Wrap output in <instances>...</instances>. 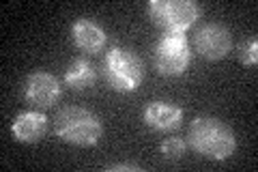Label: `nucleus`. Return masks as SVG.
<instances>
[{
  "label": "nucleus",
  "instance_id": "nucleus-1",
  "mask_svg": "<svg viewBox=\"0 0 258 172\" xmlns=\"http://www.w3.org/2000/svg\"><path fill=\"white\" fill-rule=\"evenodd\" d=\"M187 144L198 155L213 161H224L237 151V136L230 125L215 117H196L189 123Z\"/></svg>",
  "mask_w": 258,
  "mask_h": 172
},
{
  "label": "nucleus",
  "instance_id": "nucleus-2",
  "mask_svg": "<svg viewBox=\"0 0 258 172\" xmlns=\"http://www.w3.org/2000/svg\"><path fill=\"white\" fill-rule=\"evenodd\" d=\"M54 134L71 146L91 149V146L99 144L103 136V125L95 112L80 108V105H67L56 114Z\"/></svg>",
  "mask_w": 258,
  "mask_h": 172
},
{
  "label": "nucleus",
  "instance_id": "nucleus-3",
  "mask_svg": "<svg viewBox=\"0 0 258 172\" xmlns=\"http://www.w3.org/2000/svg\"><path fill=\"white\" fill-rule=\"evenodd\" d=\"M103 76L112 91L134 93L138 91L144 80V65L132 47L114 45L103 59Z\"/></svg>",
  "mask_w": 258,
  "mask_h": 172
},
{
  "label": "nucleus",
  "instance_id": "nucleus-4",
  "mask_svg": "<svg viewBox=\"0 0 258 172\" xmlns=\"http://www.w3.org/2000/svg\"><path fill=\"white\" fill-rule=\"evenodd\" d=\"M147 15L159 30L183 35L198 22L200 9L191 0H151Z\"/></svg>",
  "mask_w": 258,
  "mask_h": 172
},
{
  "label": "nucleus",
  "instance_id": "nucleus-5",
  "mask_svg": "<svg viewBox=\"0 0 258 172\" xmlns=\"http://www.w3.org/2000/svg\"><path fill=\"white\" fill-rule=\"evenodd\" d=\"M191 63V50L185 35H174V32H164L155 43L153 50V65L161 76L176 78L187 71Z\"/></svg>",
  "mask_w": 258,
  "mask_h": 172
},
{
  "label": "nucleus",
  "instance_id": "nucleus-6",
  "mask_svg": "<svg viewBox=\"0 0 258 172\" xmlns=\"http://www.w3.org/2000/svg\"><path fill=\"white\" fill-rule=\"evenodd\" d=\"M24 97L39 110L52 108L60 97V80L50 71H32L24 82Z\"/></svg>",
  "mask_w": 258,
  "mask_h": 172
},
{
  "label": "nucleus",
  "instance_id": "nucleus-7",
  "mask_svg": "<svg viewBox=\"0 0 258 172\" xmlns=\"http://www.w3.org/2000/svg\"><path fill=\"white\" fill-rule=\"evenodd\" d=\"M232 47L230 30L224 24H205L196 32V50L207 61H222Z\"/></svg>",
  "mask_w": 258,
  "mask_h": 172
},
{
  "label": "nucleus",
  "instance_id": "nucleus-8",
  "mask_svg": "<svg viewBox=\"0 0 258 172\" xmlns=\"http://www.w3.org/2000/svg\"><path fill=\"white\" fill-rule=\"evenodd\" d=\"M144 125L155 134H170L174 129L181 127L183 121V110L172 101H164V99H155L147 103V108L142 112Z\"/></svg>",
  "mask_w": 258,
  "mask_h": 172
},
{
  "label": "nucleus",
  "instance_id": "nucleus-9",
  "mask_svg": "<svg viewBox=\"0 0 258 172\" xmlns=\"http://www.w3.org/2000/svg\"><path fill=\"white\" fill-rule=\"evenodd\" d=\"M45 129L47 119L39 110L20 112L11 123V136L22 144H37L45 136Z\"/></svg>",
  "mask_w": 258,
  "mask_h": 172
},
{
  "label": "nucleus",
  "instance_id": "nucleus-10",
  "mask_svg": "<svg viewBox=\"0 0 258 172\" xmlns=\"http://www.w3.org/2000/svg\"><path fill=\"white\" fill-rule=\"evenodd\" d=\"M71 39H74L78 50H82L86 54H95L103 50L108 37L101 24H97L91 18H78L71 24Z\"/></svg>",
  "mask_w": 258,
  "mask_h": 172
},
{
  "label": "nucleus",
  "instance_id": "nucleus-11",
  "mask_svg": "<svg viewBox=\"0 0 258 172\" xmlns=\"http://www.w3.org/2000/svg\"><path fill=\"white\" fill-rule=\"evenodd\" d=\"M97 73H95V67L91 61L86 59H76L67 65V69H64V84L69 88H74V91H84L95 82Z\"/></svg>",
  "mask_w": 258,
  "mask_h": 172
},
{
  "label": "nucleus",
  "instance_id": "nucleus-12",
  "mask_svg": "<svg viewBox=\"0 0 258 172\" xmlns=\"http://www.w3.org/2000/svg\"><path fill=\"white\" fill-rule=\"evenodd\" d=\"M159 151H161V157L176 161V159H183L185 151H187V142H185L183 138H166V140L159 144Z\"/></svg>",
  "mask_w": 258,
  "mask_h": 172
},
{
  "label": "nucleus",
  "instance_id": "nucleus-13",
  "mask_svg": "<svg viewBox=\"0 0 258 172\" xmlns=\"http://www.w3.org/2000/svg\"><path fill=\"white\" fill-rule=\"evenodd\" d=\"M239 61L245 65V67H254L258 63V39L256 37H249L245 39L243 43L239 45Z\"/></svg>",
  "mask_w": 258,
  "mask_h": 172
},
{
  "label": "nucleus",
  "instance_id": "nucleus-14",
  "mask_svg": "<svg viewBox=\"0 0 258 172\" xmlns=\"http://www.w3.org/2000/svg\"><path fill=\"white\" fill-rule=\"evenodd\" d=\"M106 170H110V172H120V170L142 172V166H138V163H134V161H123V163H110V166H106Z\"/></svg>",
  "mask_w": 258,
  "mask_h": 172
}]
</instances>
